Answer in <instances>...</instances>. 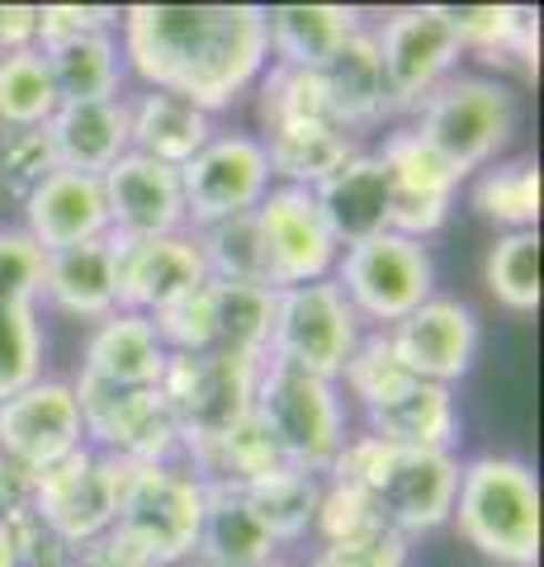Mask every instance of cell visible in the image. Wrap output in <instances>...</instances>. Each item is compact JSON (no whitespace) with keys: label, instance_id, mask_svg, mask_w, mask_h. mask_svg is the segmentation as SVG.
<instances>
[{"label":"cell","instance_id":"obj_1","mask_svg":"<svg viewBox=\"0 0 544 567\" xmlns=\"http://www.w3.org/2000/svg\"><path fill=\"white\" fill-rule=\"evenodd\" d=\"M119 48L143 91L181 95L218 118L270 66L266 6H129Z\"/></svg>","mask_w":544,"mask_h":567},{"label":"cell","instance_id":"obj_2","mask_svg":"<svg viewBox=\"0 0 544 567\" xmlns=\"http://www.w3.org/2000/svg\"><path fill=\"white\" fill-rule=\"evenodd\" d=\"M327 477H346L374 502L379 520L402 539L431 535L450 525L454 487H460V454L450 450H402L374 435H350Z\"/></svg>","mask_w":544,"mask_h":567},{"label":"cell","instance_id":"obj_3","mask_svg":"<svg viewBox=\"0 0 544 567\" xmlns=\"http://www.w3.org/2000/svg\"><path fill=\"white\" fill-rule=\"evenodd\" d=\"M450 525L497 567L540 563V477L516 454H473L460 464Z\"/></svg>","mask_w":544,"mask_h":567},{"label":"cell","instance_id":"obj_4","mask_svg":"<svg viewBox=\"0 0 544 567\" xmlns=\"http://www.w3.org/2000/svg\"><path fill=\"white\" fill-rule=\"evenodd\" d=\"M208 487L189 473L185 458L175 464H124L119 477V511L104 539L133 567H181L199 554Z\"/></svg>","mask_w":544,"mask_h":567},{"label":"cell","instance_id":"obj_5","mask_svg":"<svg viewBox=\"0 0 544 567\" xmlns=\"http://www.w3.org/2000/svg\"><path fill=\"white\" fill-rule=\"evenodd\" d=\"M408 128L441 156V162L469 181L483 166L506 156L521 133V95L502 76L487 71H454L412 110Z\"/></svg>","mask_w":544,"mask_h":567},{"label":"cell","instance_id":"obj_6","mask_svg":"<svg viewBox=\"0 0 544 567\" xmlns=\"http://www.w3.org/2000/svg\"><path fill=\"white\" fill-rule=\"evenodd\" d=\"M252 416L266 425V435L275 440V450L285 454L289 468H304L318 477H327V468L337 464L341 445L350 440L341 383L275 364V360L260 364Z\"/></svg>","mask_w":544,"mask_h":567},{"label":"cell","instance_id":"obj_7","mask_svg":"<svg viewBox=\"0 0 544 567\" xmlns=\"http://www.w3.org/2000/svg\"><path fill=\"white\" fill-rule=\"evenodd\" d=\"M266 360H247V354H171L162 374V398L181 431V458L214 450L227 440L256 406V379Z\"/></svg>","mask_w":544,"mask_h":567},{"label":"cell","instance_id":"obj_8","mask_svg":"<svg viewBox=\"0 0 544 567\" xmlns=\"http://www.w3.org/2000/svg\"><path fill=\"white\" fill-rule=\"evenodd\" d=\"M360 341H365V322L356 317V308L346 303L337 279L275 289V322H270L266 360L341 383Z\"/></svg>","mask_w":544,"mask_h":567},{"label":"cell","instance_id":"obj_9","mask_svg":"<svg viewBox=\"0 0 544 567\" xmlns=\"http://www.w3.org/2000/svg\"><path fill=\"white\" fill-rule=\"evenodd\" d=\"M331 279L356 308L365 331H389L435 293V256L427 241L383 233L374 241L346 246Z\"/></svg>","mask_w":544,"mask_h":567},{"label":"cell","instance_id":"obj_10","mask_svg":"<svg viewBox=\"0 0 544 567\" xmlns=\"http://www.w3.org/2000/svg\"><path fill=\"white\" fill-rule=\"evenodd\" d=\"M119 477H124L119 458L81 445L58 468L29 477V506L66 554H85V548L100 544L114 529Z\"/></svg>","mask_w":544,"mask_h":567},{"label":"cell","instance_id":"obj_11","mask_svg":"<svg viewBox=\"0 0 544 567\" xmlns=\"http://www.w3.org/2000/svg\"><path fill=\"white\" fill-rule=\"evenodd\" d=\"M379 66L389 81V100L398 123L412 118V110L427 100L435 85H445L460 71V33L450 29L445 6H402L383 20H370Z\"/></svg>","mask_w":544,"mask_h":567},{"label":"cell","instance_id":"obj_12","mask_svg":"<svg viewBox=\"0 0 544 567\" xmlns=\"http://www.w3.org/2000/svg\"><path fill=\"white\" fill-rule=\"evenodd\" d=\"M270 156L256 133H214L204 147L181 166L185 194V227L204 233L242 213H256V204L270 194Z\"/></svg>","mask_w":544,"mask_h":567},{"label":"cell","instance_id":"obj_13","mask_svg":"<svg viewBox=\"0 0 544 567\" xmlns=\"http://www.w3.org/2000/svg\"><path fill=\"white\" fill-rule=\"evenodd\" d=\"M72 388L85 416V445L91 450L133 468L181 458V431H175L162 388H104L81 374L72 379Z\"/></svg>","mask_w":544,"mask_h":567},{"label":"cell","instance_id":"obj_14","mask_svg":"<svg viewBox=\"0 0 544 567\" xmlns=\"http://www.w3.org/2000/svg\"><path fill=\"white\" fill-rule=\"evenodd\" d=\"M85 445V416L72 379L43 374L24 393L0 402V458L24 477L58 468Z\"/></svg>","mask_w":544,"mask_h":567},{"label":"cell","instance_id":"obj_15","mask_svg":"<svg viewBox=\"0 0 544 567\" xmlns=\"http://www.w3.org/2000/svg\"><path fill=\"white\" fill-rule=\"evenodd\" d=\"M383 336H389V350H393L402 374L454 388L460 379L473 374V364H479L483 317H479V308H473L469 298L431 293L417 312H408L398 327H389Z\"/></svg>","mask_w":544,"mask_h":567},{"label":"cell","instance_id":"obj_16","mask_svg":"<svg viewBox=\"0 0 544 567\" xmlns=\"http://www.w3.org/2000/svg\"><path fill=\"white\" fill-rule=\"evenodd\" d=\"M256 233H260V246H266L270 289L331 279V270H337L341 246L327 233L312 189L270 185V194L256 204Z\"/></svg>","mask_w":544,"mask_h":567},{"label":"cell","instance_id":"obj_17","mask_svg":"<svg viewBox=\"0 0 544 567\" xmlns=\"http://www.w3.org/2000/svg\"><path fill=\"white\" fill-rule=\"evenodd\" d=\"M374 152H379V162L389 166V185H393V233L412 237V241L435 237L450 223L464 181L408 128V123H393V128L374 142Z\"/></svg>","mask_w":544,"mask_h":567},{"label":"cell","instance_id":"obj_18","mask_svg":"<svg viewBox=\"0 0 544 567\" xmlns=\"http://www.w3.org/2000/svg\"><path fill=\"white\" fill-rule=\"evenodd\" d=\"M104 213H110V237L114 241H152L185 227V194L181 171L152 162L143 152H124L119 162L100 175Z\"/></svg>","mask_w":544,"mask_h":567},{"label":"cell","instance_id":"obj_19","mask_svg":"<svg viewBox=\"0 0 544 567\" xmlns=\"http://www.w3.org/2000/svg\"><path fill=\"white\" fill-rule=\"evenodd\" d=\"M360 412H365V435L383 440V445H402V450H450L454 454L460 431H464L454 388L412 379V374H393L370 402H360Z\"/></svg>","mask_w":544,"mask_h":567},{"label":"cell","instance_id":"obj_20","mask_svg":"<svg viewBox=\"0 0 544 567\" xmlns=\"http://www.w3.org/2000/svg\"><path fill=\"white\" fill-rule=\"evenodd\" d=\"M114 246H119V308L124 312L156 317L208 284V265L195 233L114 241Z\"/></svg>","mask_w":544,"mask_h":567},{"label":"cell","instance_id":"obj_21","mask_svg":"<svg viewBox=\"0 0 544 567\" xmlns=\"http://www.w3.org/2000/svg\"><path fill=\"white\" fill-rule=\"evenodd\" d=\"M312 199H318L327 233L337 237L341 251L393 233V185H389V166L379 162L374 147L350 152L346 162L312 189Z\"/></svg>","mask_w":544,"mask_h":567},{"label":"cell","instance_id":"obj_22","mask_svg":"<svg viewBox=\"0 0 544 567\" xmlns=\"http://www.w3.org/2000/svg\"><path fill=\"white\" fill-rule=\"evenodd\" d=\"M20 208H24V233L43 256L110 237V213H104L100 175H81V171L58 166Z\"/></svg>","mask_w":544,"mask_h":567},{"label":"cell","instance_id":"obj_23","mask_svg":"<svg viewBox=\"0 0 544 567\" xmlns=\"http://www.w3.org/2000/svg\"><path fill=\"white\" fill-rule=\"evenodd\" d=\"M318 81H322L327 118L337 123L346 137L365 142V133H379L383 123H398L370 24H365L356 39H350V43L337 52V58H331V62L318 71Z\"/></svg>","mask_w":544,"mask_h":567},{"label":"cell","instance_id":"obj_24","mask_svg":"<svg viewBox=\"0 0 544 567\" xmlns=\"http://www.w3.org/2000/svg\"><path fill=\"white\" fill-rule=\"evenodd\" d=\"M166 360L171 354L162 346V336H156L152 317L119 308L85 336L81 379L104 383V388H162Z\"/></svg>","mask_w":544,"mask_h":567},{"label":"cell","instance_id":"obj_25","mask_svg":"<svg viewBox=\"0 0 544 567\" xmlns=\"http://www.w3.org/2000/svg\"><path fill=\"white\" fill-rule=\"evenodd\" d=\"M39 303H52L76 322H104L119 312V246L114 237L81 241L66 251L43 256V293Z\"/></svg>","mask_w":544,"mask_h":567},{"label":"cell","instance_id":"obj_26","mask_svg":"<svg viewBox=\"0 0 544 567\" xmlns=\"http://www.w3.org/2000/svg\"><path fill=\"white\" fill-rule=\"evenodd\" d=\"M370 24L356 6H270L266 10V43L275 66L322 71L337 52Z\"/></svg>","mask_w":544,"mask_h":567},{"label":"cell","instance_id":"obj_27","mask_svg":"<svg viewBox=\"0 0 544 567\" xmlns=\"http://www.w3.org/2000/svg\"><path fill=\"white\" fill-rule=\"evenodd\" d=\"M48 142L62 171L104 175L119 156L133 152L129 142V100H91V104H58L48 118Z\"/></svg>","mask_w":544,"mask_h":567},{"label":"cell","instance_id":"obj_28","mask_svg":"<svg viewBox=\"0 0 544 567\" xmlns=\"http://www.w3.org/2000/svg\"><path fill=\"white\" fill-rule=\"evenodd\" d=\"M124 100H129V142H133V152L152 156V162H162V166L181 171L189 156H195L204 142L218 133L214 114L195 110V104L181 100V95L137 91V95H124Z\"/></svg>","mask_w":544,"mask_h":567},{"label":"cell","instance_id":"obj_29","mask_svg":"<svg viewBox=\"0 0 544 567\" xmlns=\"http://www.w3.org/2000/svg\"><path fill=\"white\" fill-rule=\"evenodd\" d=\"M195 558L204 567H270L279 558V539L260 525L242 487H208Z\"/></svg>","mask_w":544,"mask_h":567},{"label":"cell","instance_id":"obj_30","mask_svg":"<svg viewBox=\"0 0 544 567\" xmlns=\"http://www.w3.org/2000/svg\"><path fill=\"white\" fill-rule=\"evenodd\" d=\"M469 208L487 227L502 233H540V162L531 152L502 156V162L469 175Z\"/></svg>","mask_w":544,"mask_h":567},{"label":"cell","instance_id":"obj_31","mask_svg":"<svg viewBox=\"0 0 544 567\" xmlns=\"http://www.w3.org/2000/svg\"><path fill=\"white\" fill-rule=\"evenodd\" d=\"M52 85H58L62 104H91V100H119L129 81L124 48H119V29L110 33H85V39L43 48Z\"/></svg>","mask_w":544,"mask_h":567},{"label":"cell","instance_id":"obj_32","mask_svg":"<svg viewBox=\"0 0 544 567\" xmlns=\"http://www.w3.org/2000/svg\"><path fill=\"white\" fill-rule=\"evenodd\" d=\"M450 29L460 33L464 52L483 62H525L535 71L540 52V14L525 6H445Z\"/></svg>","mask_w":544,"mask_h":567},{"label":"cell","instance_id":"obj_33","mask_svg":"<svg viewBox=\"0 0 544 567\" xmlns=\"http://www.w3.org/2000/svg\"><path fill=\"white\" fill-rule=\"evenodd\" d=\"M260 142H266L275 185H298V189H318L350 152L365 147V142L346 137L337 123H304V128L270 133Z\"/></svg>","mask_w":544,"mask_h":567},{"label":"cell","instance_id":"obj_34","mask_svg":"<svg viewBox=\"0 0 544 567\" xmlns=\"http://www.w3.org/2000/svg\"><path fill=\"white\" fill-rule=\"evenodd\" d=\"M208 308H214V350L266 360L270 322H275V289L208 279Z\"/></svg>","mask_w":544,"mask_h":567},{"label":"cell","instance_id":"obj_35","mask_svg":"<svg viewBox=\"0 0 544 567\" xmlns=\"http://www.w3.org/2000/svg\"><path fill=\"white\" fill-rule=\"evenodd\" d=\"M242 492H247V502L260 516V525L279 539V548L308 539L312 525H318V502H322V477L318 473L279 468V473L260 477V483L242 487Z\"/></svg>","mask_w":544,"mask_h":567},{"label":"cell","instance_id":"obj_36","mask_svg":"<svg viewBox=\"0 0 544 567\" xmlns=\"http://www.w3.org/2000/svg\"><path fill=\"white\" fill-rule=\"evenodd\" d=\"M58 104L62 100L43 48H20L0 58V128H48Z\"/></svg>","mask_w":544,"mask_h":567},{"label":"cell","instance_id":"obj_37","mask_svg":"<svg viewBox=\"0 0 544 567\" xmlns=\"http://www.w3.org/2000/svg\"><path fill=\"white\" fill-rule=\"evenodd\" d=\"M483 284L497 298L502 312L512 317H535L540 312V233H502L487 246L483 260Z\"/></svg>","mask_w":544,"mask_h":567},{"label":"cell","instance_id":"obj_38","mask_svg":"<svg viewBox=\"0 0 544 567\" xmlns=\"http://www.w3.org/2000/svg\"><path fill=\"white\" fill-rule=\"evenodd\" d=\"M256 114H260V133H289L304 123H331L327 118V100H322V81L318 71H298V66H266L256 81Z\"/></svg>","mask_w":544,"mask_h":567},{"label":"cell","instance_id":"obj_39","mask_svg":"<svg viewBox=\"0 0 544 567\" xmlns=\"http://www.w3.org/2000/svg\"><path fill=\"white\" fill-rule=\"evenodd\" d=\"M195 237H199V251H204V265H208V279L270 289L266 246H260V233H256V213H242V218L204 227V233H195Z\"/></svg>","mask_w":544,"mask_h":567},{"label":"cell","instance_id":"obj_40","mask_svg":"<svg viewBox=\"0 0 544 567\" xmlns=\"http://www.w3.org/2000/svg\"><path fill=\"white\" fill-rule=\"evenodd\" d=\"M43 354L39 308H0V402L43 379Z\"/></svg>","mask_w":544,"mask_h":567},{"label":"cell","instance_id":"obj_41","mask_svg":"<svg viewBox=\"0 0 544 567\" xmlns=\"http://www.w3.org/2000/svg\"><path fill=\"white\" fill-rule=\"evenodd\" d=\"M58 171L48 128H0V194L24 204Z\"/></svg>","mask_w":544,"mask_h":567},{"label":"cell","instance_id":"obj_42","mask_svg":"<svg viewBox=\"0 0 544 567\" xmlns=\"http://www.w3.org/2000/svg\"><path fill=\"white\" fill-rule=\"evenodd\" d=\"M43 251L24 227H0V308H39Z\"/></svg>","mask_w":544,"mask_h":567},{"label":"cell","instance_id":"obj_43","mask_svg":"<svg viewBox=\"0 0 544 567\" xmlns=\"http://www.w3.org/2000/svg\"><path fill=\"white\" fill-rule=\"evenodd\" d=\"M408 558H412V539H402L389 525H374L360 529V535L318 544L312 567H408Z\"/></svg>","mask_w":544,"mask_h":567},{"label":"cell","instance_id":"obj_44","mask_svg":"<svg viewBox=\"0 0 544 567\" xmlns=\"http://www.w3.org/2000/svg\"><path fill=\"white\" fill-rule=\"evenodd\" d=\"M156 336H162L166 354H208L214 350V308H208V284L199 293L171 303L166 312L152 317Z\"/></svg>","mask_w":544,"mask_h":567},{"label":"cell","instance_id":"obj_45","mask_svg":"<svg viewBox=\"0 0 544 567\" xmlns=\"http://www.w3.org/2000/svg\"><path fill=\"white\" fill-rule=\"evenodd\" d=\"M110 29H119L114 6H39V33H33V43L58 48V43L85 39V33H110Z\"/></svg>","mask_w":544,"mask_h":567},{"label":"cell","instance_id":"obj_46","mask_svg":"<svg viewBox=\"0 0 544 567\" xmlns=\"http://www.w3.org/2000/svg\"><path fill=\"white\" fill-rule=\"evenodd\" d=\"M33 33H39V6H0V58L20 48H39Z\"/></svg>","mask_w":544,"mask_h":567},{"label":"cell","instance_id":"obj_47","mask_svg":"<svg viewBox=\"0 0 544 567\" xmlns=\"http://www.w3.org/2000/svg\"><path fill=\"white\" fill-rule=\"evenodd\" d=\"M0 567H24L20 563V535H14L10 516H0Z\"/></svg>","mask_w":544,"mask_h":567},{"label":"cell","instance_id":"obj_48","mask_svg":"<svg viewBox=\"0 0 544 567\" xmlns=\"http://www.w3.org/2000/svg\"><path fill=\"white\" fill-rule=\"evenodd\" d=\"M270 567H298V563H285V558H275V563H270Z\"/></svg>","mask_w":544,"mask_h":567}]
</instances>
